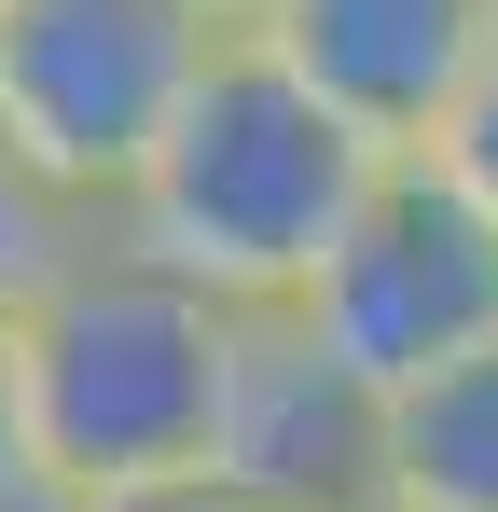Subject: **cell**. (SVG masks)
I'll return each mask as SVG.
<instances>
[{
    "label": "cell",
    "mask_w": 498,
    "mask_h": 512,
    "mask_svg": "<svg viewBox=\"0 0 498 512\" xmlns=\"http://www.w3.org/2000/svg\"><path fill=\"white\" fill-rule=\"evenodd\" d=\"M208 14H222V28H236V14H249V0H208Z\"/></svg>",
    "instance_id": "obj_13"
},
{
    "label": "cell",
    "mask_w": 498,
    "mask_h": 512,
    "mask_svg": "<svg viewBox=\"0 0 498 512\" xmlns=\"http://www.w3.org/2000/svg\"><path fill=\"white\" fill-rule=\"evenodd\" d=\"M263 512H319L374 485V388L332 360L291 305H222V388H208V457Z\"/></svg>",
    "instance_id": "obj_5"
},
{
    "label": "cell",
    "mask_w": 498,
    "mask_h": 512,
    "mask_svg": "<svg viewBox=\"0 0 498 512\" xmlns=\"http://www.w3.org/2000/svg\"><path fill=\"white\" fill-rule=\"evenodd\" d=\"M14 333V402H28V457L42 499H97V485H153L208 457V388H222V305L180 291L166 263L83 222L56 277L0 319Z\"/></svg>",
    "instance_id": "obj_2"
},
{
    "label": "cell",
    "mask_w": 498,
    "mask_h": 512,
    "mask_svg": "<svg viewBox=\"0 0 498 512\" xmlns=\"http://www.w3.org/2000/svg\"><path fill=\"white\" fill-rule=\"evenodd\" d=\"M291 319H305L374 402H402L443 360L498 346V222L429 167V153H374V180L346 194V222H332L319 263H305Z\"/></svg>",
    "instance_id": "obj_3"
},
{
    "label": "cell",
    "mask_w": 498,
    "mask_h": 512,
    "mask_svg": "<svg viewBox=\"0 0 498 512\" xmlns=\"http://www.w3.org/2000/svg\"><path fill=\"white\" fill-rule=\"evenodd\" d=\"M208 42V0H0V139L97 222L180 84L208 70Z\"/></svg>",
    "instance_id": "obj_4"
},
{
    "label": "cell",
    "mask_w": 498,
    "mask_h": 512,
    "mask_svg": "<svg viewBox=\"0 0 498 512\" xmlns=\"http://www.w3.org/2000/svg\"><path fill=\"white\" fill-rule=\"evenodd\" d=\"M0 512H56L42 457H28V402H14V333H0Z\"/></svg>",
    "instance_id": "obj_11"
},
{
    "label": "cell",
    "mask_w": 498,
    "mask_h": 512,
    "mask_svg": "<svg viewBox=\"0 0 498 512\" xmlns=\"http://www.w3.org/2000/svg\"><path fill=\"white\" fill-rule=\"evenodd\" d=\"M319 512H429V499H402V485H346V499H319Z\"/></svg>",
    "instance_id": "obj_12"
},
{
    "label": "cell",
    "mask_w": 498,
    "mask_h": 512,
    "mask_svg": "<svg viewBox=\"0 0 498 512\" xmlns=\"http://www.w3.org/2000/svg\"><path fill=\"white\" fill-rule=\"evenodd\" d=\"M56 512H263V499L222 471H153V485H97V499H56Z\"/></svg>",
    "instance_id": "obj_10"
},
{
    "label": "cell",
    "mask_w": 498,
    "mask_h": 512,
    "mask_svg": "<svg viewBox=\"0 0 498 512\" xmlns=\"http://www.w3.org/2000/svg\"><path fill=\"white\" fill-rule=\"evenodd\" d=\"M415 153H429V167L498 222V14H485V42H471V70L443 84V111H429V139H415Z\"/></svg>",
    "instance_id": "obj_8"
},
{
    "label": "cell",
    "mask_w": 498,
    "mask_h": 512,
    "mask_svg": "<svg viewBox=\"0 0 498 512\" xmlns=\"http://www.w3.org/2000/svg\"><path fill=\"white\" fill-rule=\"evenodd\" d=\"M374 485H402L429 512H498V346L374 402Z\"/></svg>",
    "instance_id": "obj_7"
},
{
    "label": "cell",
    "mask_w": 498,
    "mask_h": 512,
    "mask_svg": "<svg viewBox=\"0 0 498 512\" xmlns=\"http://www.w3.org/2000/svg\"><path fill=\"white\" fill-rule=\"evenodd\" d=\"M70 236H83V208H70L42 167H28L14 139H0V319H14V305L56 277V250H70Z\"/></svg>",
    "instance_id": "obj_9"
},
{
    "label": "cell",
    "mask_w": 498,
    "mask_h": 512,
    "mask_svg": "<svg viewBox=\"0 0 498 512\" xmlns=\"http://www.w3.org/2000/svg\"><path fill=\"white\" fill-rule=\"evenodd\" d=\"M485 14L498 0H249L236 28L319 97L332 125H360L374 153H415L429 111H443V84L471 70Z\"/></svg>",
    "instance_id": "obj_6"
},
{
    "label": "cell",
    "mask_w": 498,
    "mask_h": 512,
    "mask_svg": "<svg viewBox=\"0 0 498 512\" xmlns=\"http://www.w3.org/2000/svg\"><path fill=\"white\" fill-rule=\"evenodd\" d=\"M360 180H374V139L332 125L249 28H222L180 111L153 125V153L125 167V194L97 208V236H125L208 305H291Z\"/></svg>",
    "instance_id": "obj_1"
}]
</instances>
